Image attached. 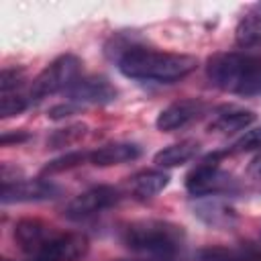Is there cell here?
Returning <instances> with one entry per match:
<instances>
[{"instance_id":"cell-12","label":"cell","mask_w":261,"mask_h":261,"mask_svg":"<svg viewBox=\"0 0 261 261\" xmlns=\"http://www.w3.org/2000/svg\"><path fill=\"white\" fill-rule=\"evenodd\" d=\"M255 120V112L239 106H224L214 112L208 122V130L216 135H232L237 130H247Z\"/></svg>"},{"instance_id":"cell-5","label":"cell","mask_w":261,"mask_h":261,"mask_svg":"<svg viewBox=\"0 0 261 261\" xmlns=\"http://www.w3.org/2000/svg\"><path fill=\"white\" fill-rule=\"evenodd\" d=\"M222 155L224 153H212L188 171L186 190L194 198H210V196H220L234 190L232 175L220 167Z\"/></svg>"},{"instance_id":"cell-10","label":"cell","mask_w":261,"mask_h":261,"mask_svg":"<svg viewBox=\"0 0 261 261\" xmlns=\"http://www.w3.org/2000/svg\"><path fill=\"white\" fill-rule=\"evenodd\" d=\"M206 110V104L200 98H184L177 102H171L169 106H165L157 118H155V126L161 133H173L177 128H184L186 124H190L192 120L200 118Z\"/></svg>"},{"instance_id":"cell-11","label":"cell","mask_w":261,"mask_h":261,"mask_svg":"<svg viewBox=\"0 0 261 261\" xmlns=\"http://www.w3.org/2000/svg\"><path fill=\"white\" fill-rule=\"evenodd\" d=\"M55 226L41 220V218H22L14 224V241L20 247V251L31 257L33 253H37L43 243H47L53 234H55Z\"/></svg>"},{"instance_id":"cell-18","label":"cell","mask_w":261,"mask_h":261,"mask_svg":"<svg viewBox=\"0 0 261 261\" xmlns=\"http://www.w3.org/2000/svg\"><path fill=\"white\" fill-rule=\"evenodd\" d=\"M200 261H261V253L234 247H206L198 253Z\"/></svg>"},{"instance_id":"cell-25","label":"cell","mask_w":261,"mask_h":261,"mask_svg":"<svg viewBox=\"0 0 261 261\" xmlns=\"http://www.w3.org/2000/svg\"><path fill=\"white\" fill-rule=\"evenodd\" d=\"M247 173H249V177H253V179L261 181V149H259V151L253 155V159L249 161Z\"/></svg>"},{"instance_id":"cell-7","label":"cell","mask_w":261,"mask_h":261,"mask_svg":"<svg viewBox=\"0 0 261 261\" xmlns=\"http://www.w3.org/2000/svg\"><path fill=\"white\" fill-rule=\"evenodd\" d=\"M122 192L112 186H94L82 194H77L67 206H65V216L69 220H84L90 218L106 208H112L120 202Z\"/></svg>"},{"instance_id":"cell-6","label":"cell","mask_w":261,"mask_h":261,"mask_svg":"<svg viewBox=\"0 0 261 261\" xmlns=\"http://www.w3.org/2000/svg\"><path fill=\"white\" fill-rule=\"evenodd\" d=\"M90 249L88 237L82 232L55 230V234L43 243V247L27 257V261H80Z\"/></svg>"},{"instance_id":"cell-4","label":"cell","mask_w":261,"mask_h":261,"mask_svg":"<svg viewBox=\"0 0 261 261\" xmlns=\"http://www.w3.org/2000/svg\"><path fill=\"white\" fill-rule=\"evenodd\" d=\"M80 73H82L80 57H75L71 53L59 55L31 82V86L27 88L29 96H31L33 102H39L45 96H51V94H57V92H65L77 77H82Z\"/></svg>"},{"instance_id":"cell-2","label":"cell","mask_w":261,"mask_h":261,"mask_svg":"<svg viewBox=\"0 0 261 261\" xmlns=\"http://www.w3.org/2000/svg\"><path fill=\"white\" fill-rule=\"evenodd\" d=\"M118 237L124 247L139 255L165 259H175V255L184 249L186 243L184 226L157 218L130 220L120 226Z\"/></svg>"},{"instance_id":"cell-15","label":"cell","mask_w":261,"mask_h":261,"mask_svg":"<svg viewBox=\"0 0 261 261\" xmlns=\"http://www.w3.org/2000/svg\"><path fill=\"white\" fill-rule=\"evenodd\" d=\"M141 155V147L135 143H108L90 151V163L96 167H110L135 161Z\"/></svg>"},{"instance_id":"cell-16","label":"cell","mask_w":261,"mask_h":261,"mask_svg":"<svg viewBox=\"0 0 261 261\" xmlns=\"http://www.w3.org/2000/svg\"><path fill=\"white\" fill-rule=\"evenodd\" d=\"M200 151V143L194 141V139H184L179 143H173V145H167L163 147L161 151L155 153L153 157V163L157 167H177V165H184L188 161H192Z\"/></svg>"},{"instance_id":"cell-20","label":"cell","mask_w":261,"mask_h":261,"mask_svg":"<svg viewBox=\"0 0 261 261\" xmlns=\"http://www.w3.org/2000/svg\"><path fill=\"white\" fill-rule=\"evenodd\" d=\"M88 133V124L84 122H75V124H67L65 128H57L49 139H47V145L51 149H59V147H69V145H75L80 143Z\"/></svg>"},{"instance_id":"cell-23","label":"cell","mask_w":261,"mask_h":261,"mask_svg":"<svg viewBox=\"0 0 261 261\" xmlns=\"http://www.w3.org/2000/svg\"><path fill=\"white\" fill-rule=\"evenodd\" d=\"M24 82V71L16 69V67H4L0 73V94H8V92H16L22 88Z\"/></svg>"},{"instance_id":"cell-19","label":"cell","mask_w":261,"mask_h":261,"mask_svg":"<svg viewBox=\"0 0 261 261\" xmlns=\"http://www.w3.org/2000/svg\"><path fill=\"white\" fill-rule=\"evenodd\" d=\"M33 104L29 90H16V92H8V94H0V116L8 118V116H16L20 112H24L29 106Z\"/></svg>"},{"instance_id":"cell-17","label":"cell","mask_w":261,"mask_h":261,"mask_svg":"<svg viewBox=\"0 0 261 261\" xmlns=\"http://www.w3.org/2000/svg\"><path fill=\"white\" fill-rule=\"evenodd\" d=\"M234 41L241 47H251L261 41V2L253 4L234 29Z\"/></svg>"},{"instance_id":"cell-21","label":"cell","mask_w":261,"mask_h":261,"mask_svg":"<svg viewBox=\"0 0 261 261\" xmlns=\"http://www.w3.org/2000/svg\"><path fill=\"white\" fill-rule=\"evenodd\" d=\"M84 163H90V151H69L53 161H49L45 167H43V175H53V173H61V171H67V169H73L77 165H84Z\"/></svg>"},{"instance_id":"cell-24","label":"cell","mask_w":261,"mask_h":261,"mask_svg":"<svg viewBox=\"0 0 261 261\" xmlns=\"http://www.w3.org/2000/svg\"><path fill=\"white\" fill-rule=\"evenodd\" d=\"M77 108H80L77 104H73V102H65V104H57V106H53V108H51L47 114H49L51 118H63V116L73 114Z\"/></svg>"},{"instance_id":"cell-8","label":"cell","mask_w":261,"mask_h":261,"mask_svg":"<svg viewBox=\"0 0 261 261\" xmlns=\"http://www.w3.org/2000/svg\"><path fill=\"white\" fill-rule=\"evenodd\" d=\"M59 196V188L43 177H24L18 175L12 181H4L0 190L2 204H12V202H47Z\"/></svg>"},{"instance_id":"cell-13","label":"cell","mask_w":261,"mask_h":261,"mask_svg":"<svg viewBox=\"0 0 261 261\" xmlns=\"http://www.w3.org/2000/svg\"><path fill=\"white\" fill-rule=\"evenodd\" d=\"M169 184V173L163 171L161 167H155V169H141L137 173H133L128 179H126V186H128V192L139 198V200H149V198H155L157 194H161Z\"/></svg>"},{"instance_id":"cell-9","label":"cell","mask_w":261,"mask_h":261,"mask_svg":"<svg viewBox=\"0 0 261 261\" xmlns=\"http://www.w3.org/2000/svg\"><path fill=\"white\" fill-rule=\"evenodd\" d=\"M63 94L67 96V102L82 106V104H108L116 100L118 90L104 75H82Z\"/></svg>"},{"instance_id":"cell-26","label":"cell","mask_w":261,"mask_h":261,"mask_svg":"<svg viewBox=\"0 0 261 261\" xmlns=\"http://www.w3.org/2000/svg\"><path fill=\"white\" fill-rule=\"evenodd\" d=\"M112 261H175V259H165V257H149V255H139V257H122V259H112Z\"/></svg>"},{"instance_id":"cell-22","label":"cell","mask_w":261,"mask_h":261,"mask_svg":"<svg viewBox=\"0 0 261 261\" xmlns=\"http://www.w3.org/2000/svg\"><path fill=\"white\" fill-rule=\"evenodd\" d=\"M255 149H261V126L247 128L232 143V147L228 151H224V153H247V151H255Z\"/></svg>"},{"instance_id":"cell-3","label":"cell","mask_w":261,"mask_h":261,"mask_svg":"<svg viewBox=\"0 0 261 261\" xmlns=\"http://www.w3.org/2000/svg\"><path fill=\"white\" fill-rule=\"evenodd\" d=\"M208 80L237 96H261V59L247 53H218L206 65Z\"/></svg>"},{"instance_id":"cell-1","label":"cell","mask_w":261,"mask_h":261,"mask_svg":"<svg viewBox=\"0 0 261 261\" xmlns=\"http://www.w3.org/2000/svg\"><path fill=\"white\" fill-rule=\"evenodd\" d=\"M198 61L186 53L157 51L145 45H124L116 51V67L124 77L171 84L196 69Z\"/></svg>"},{"instance_id":"cell-14","label":"cell","mask_w":261,"mask_h":261,"mask_svg":"<svg viewBox=\"0 0 261 261\" xmlns=\"http://www.w3.org/2000/svg\"><path fill=\"white\" fill-rule=\"evenodd\" d=\"M194 214L212 228H230L237 222V212L232 210V206L214 196L212 200H198L194 204Z\"/></svg>"}]
</instances>
